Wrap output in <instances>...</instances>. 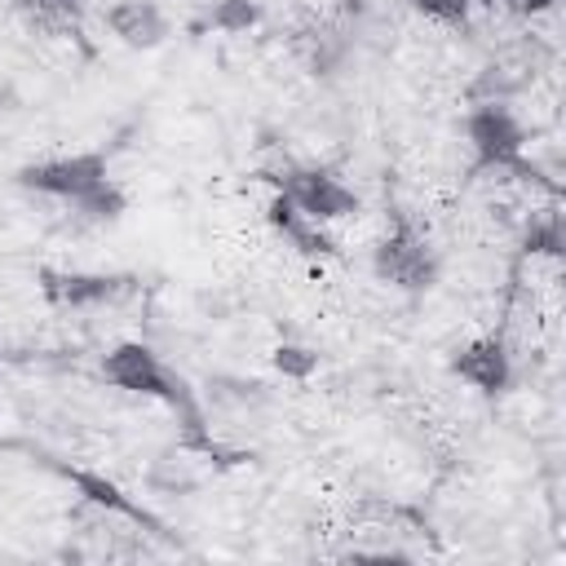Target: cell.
Returning <instances> with one entry per match:
<instances>
[{"label":"cell","mask_w":566,"mask_h":566,"mask_svg":"<svg viewBox=\"0 0 566 566\" xmlns=\"http://www.w3.org/2000/svg\"><path fill=\"white\" fill-rule=\"evenodd\" d=\"M102 376H106L115 389L137 394V398H159V402L172 407L186 424H199V407H195L190 385H186L146 340H119V345L102 358Z\"/></svg>","instance_id":"6da1fadb"},{"label":"cell","mask_w":566,"mask_h":566,"mask_svg":"<svg viewBox=\"0 0 566 566\" xmlns=\"http://www.w3.org/2000/svg\"><path fill=\"white\" fill-rule=\"evenodd\" d=\"M464 142L473 150V172L539 177V168L526 159V128L504 97H486L464 115Z\"/></svg>","instance_id":"7a4b0ae2"},{"label":"cell","mask_w":566,"mask_h":566,"mask_svg":"<svg viewBox=\"0 0 566 566\" xmlns=\"http://www.w3.org/2000/svg\"><path fill=\"white\" fill-rule=\"evenodd\" d=\"M371 274L398 292L420 296L438 283V252L407 217H394L389 234L371 248Z\"/></svg>","instance_id":"3957f363"},{"label":"cell","mask_w":566,"mask_h":566,"mask_svg":"<svg viewBox=\"0 0 566 566\" xmlns=\"http://www.w3.org/2000/svg\"><path fill=\"white\" fill-rule=\"evenodd\" d=\"M106 177H111V155L106 150H71V155H49V159L22 164L13 172V186H22L31 195H44V199L75 203L80 195H88Z\"/></svg>","instance_id":"277c9868"},{"label":"cell","mask_w":566,"mask_h":566,"mask_svg":"<svg viewBox=\"0 0 566 566\" xmlns=\"http://www.w3.org/2000/svg\"><path fill=\"white\" fill-rule=\"evenodd\" d=\"M270 181H274V190L279 195H287L305 217H314V221H345V217H354L363 203H358V195L332 172V168H318V164H283L279 172H270Z\"/></svg>","instance_id":"5b68a950"},{"label":"cell","mask_w":566,"mask_h":566,"mask_svg":"<svg viewBox=\"0 0 566 566\" xmlns=\"http://www.w3.org/2000/svg\"><path fill=\"white\" fill-rule=\"evenodd\" d=\"M40 296L57 310H97V305H115L137 287V274H119V270H53L40 265L35 270Z\"/></svg>","instance_id":"8992f818"},{"label":"cell","mask_w":566,"mask_h":566,"mask_svg":"<svg viewBox=\"0 0 566 566\" xmlns=\"http://www.w3.org/2000/svg\"><path fill=\"white\" fill-rule=\"evenodd\" d=\"M451 376H460L469 389H478L482 398H500L513 385V358L509 345L500 336H473L451 354Z\"/></svg>","instance_id":"52a82bcc"},{"label":"cell","mask_w":566,"mask_h":566,"mask_svg":"<svg viewBox=\"0 0 566 566\" xmlns=\"http://www.w3.org/2000/svg\"><path fill=\"white\" fill-rule=\"evenodd\" d=\"M102 22L124 49H137V53H150L172 35V22L155 0H111Z\"/></svg>","instance_id":"ba28073f"},{"label":"cell","mask_w":566,"mask_h":566,"mask_svg":"<svg viewBox=\"0 0 566 566\" xmlns=\"http://www.w3.org/2000/svg\"><path fill=\"white\" fill-rule=\"evenodd\" d=\"M265 226L287 243V248H296L301 256H336L340 248H336V239L323 230V221H314V217H305L287 195H270V203H265Z\"/></svg>","instance_id":"9c48e42d"},{"label":"cell","mask_w":566,"mask_h":566,"mask_svg":"<svg viewBox=\"0 0 566 566\" xmlns=\"http://www.w3.org/2000/svg\"><path fill=\"white\" fill-rule=\"evenodd\" d=\"M53 469L88 500V504H97V509H106V513H115V517H128V522H137V526H155L159 531V522L137 504V500H128L111 478H102V473H88V469H71V464H57L53 460Z\"/></svg>","instance_id":"30bf717a"},{"label":"cell","mask_w":566,"mask_h":566,"mask_svg":"<svg viewBox=\"0 0 566 566\" xmlns=\"http://www.w3.org/2000/svg\"><path fill=\"white\" fill-rule=\"evenodd\" d=\"M13 9L27 18L31 31L44 35H80L88 0H13Z\"/></svg>","instance_id":"8fae6325"},{"label":"cell","mask_w":566,"mask_h":566,"mask_svg":"<svg viewBox=\"0 0 566 566\" xmlns=\"http://www.w3.org/2000/svg\"><path fill=\"white\" fill-rule=\"evenodd\" d=\"M71 208H75V217H84V221H93V226H111V221H119V217L128 212V195L119 190L115 177H106L102 186H93L88 195H80Z\"/></svg>","instance_id":"7c38bea8"},{"label":"cell","mask_w":566,"mask_h":566,"mask_svg":"<svg viewBox=\"0 0 566 566\" xmlns=\"http://www.w3.org/2000/svg\"><path fill=\"white\" fill-rule=\"evenodd\" d=\"M261 18H265L261 0H217L208 9V27L221 35H243V31L261 27Z\"/></svg>","instance_id":"4fadbf2b"},{"label":"cell","mask_w":566,"mask_h":566,"mask_svg":"<svg viewBox=\"0 0 566 566\" xmlns=\"http://www.w3.org/2000/svg\"><path fill=\"white\" fill-rule=\"evenodd\" d=\"M270 363H274V371L283 380H310L318 371V354L310 345H296V340H279L270 349Z\"/></svg>","instance_id":"5bb4252c"},{"label":"cell","mask_w":566,"mask_h":566,"mask_svg":"<svg viewBox=\"0 0 566 566\" xmlns=\"http://www.w3.org/2000/svg\"><path fill=\"white\" fill-rule=\"evenodd\" d=\"M411 9L420 13V18H429V22H438V27H455V31H464L469 27V0H411Z\"/></svg>","instance_id":"9a60e30c"},{"label":"cell","mask_w":566,"mask_h":566,"mask_svg":"<svg viewBox=\"0 0 566 566\" xmlns=\"http://www.w3.org/2000/svg\"><path fill=\"white\" fill-rule=\"evenodd\" d=\"M526 252H544V256H562V217L544 212L531 221L526 230Z\"/></svg>","instance_id":"2e32d148"},{"label":"cell","mask_w":566,"mask_h":566,"mask_svg":"<svg viewBox=\"0 0 566 566\" xmlns=\"http://www.w3.org/2000/svg\"><path fill=\"white\" fill-rule=\"evenodd\" d=\"M500 4H509L517 18H539V13H548L557 0H500Z\"/></svg>","instance_id":"e0dca14e"}]
</instances>
